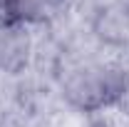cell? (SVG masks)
Returning <instances> with one entry per match:
<instances>
[{"label":"cell","instance_id":"obj_2","mask_svg":"<svg viewBox=\"0 0 129 127\" xmlns=\"http://www.w3.org/2000/svg\"><path fill=\"white\" fill-rule=\"evenodd\" d=\"M67 0H0V20L10 25H45L60 15Z\"/></svg>","mask_w":129,"mask_h":127},{"label":"cell","instance_id":"obj_1","mask_svg":"<svg viewBox=\"0 0 129 127\" xmlns=\"http://www.w3.org/2000/svg\"><path fill=\"white\" fill-rule=\"evenodd\" d=\"M62 97L80 112H99L117 105L129 90L124 67L107 60H82L62 75Z\"/></svg>","mask_w":129,"mask_h":127},{"label":"cell","instance_id":"obj_4","mask_svg":"<svg viewBox=\"0 0 129 127\" xmlns=\"http://www.w3.org/2000/svg\"><path fill=\"white\" fill-rule=\"evenodd\" d=\"M30 57V37L20 25L0 20V72H17L27 65Z\"/></svg>","mask_w":129,"mask_h":127},{"label":"cell","instance_id":"obj_3","mask_svg":"<svg viewBox=\"0 0 129 127\" xmlns=\"http://www.w3.org/2000/svg\"><path fill=\"white\" fill-rule=\"evenodd\" d=\"M92 28L104 45L129 50V0H114L99 8Z\"/></svg>","mask_w":129,"mask_h":127}]
</instances>
